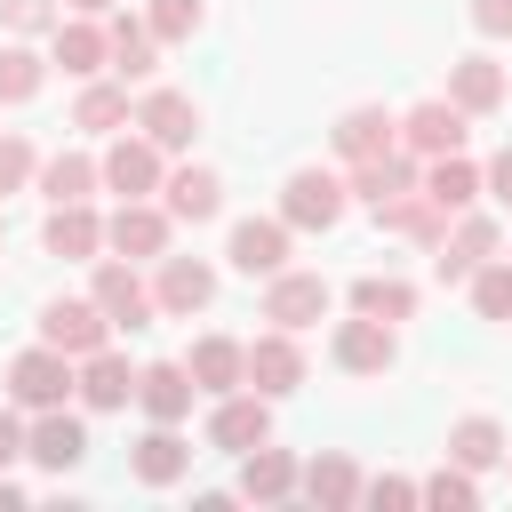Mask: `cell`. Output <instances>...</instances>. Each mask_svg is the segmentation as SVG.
Here are the masks:
<instances>
[{
	"mask_svg": "<svg viewBox=\"0 0 512 512\" xmlns=\"http://www.w3.org/2000/svg\"><path fill=\"white\" fill-rule=\"evenodd\" d=\"M96 176H104V192H112V200H160L168 152H160L144 128H136V136H128V128H112V144L96 152Z\"/></svg>",
	"mask_w": 512,
	"mask_h": 512,
	"instance_id": "6da1fadb",
	"label": "cell"
},
{
	"mask_svg": "<svg viewBox=\"0 0 512 512\" xmlns=\"http://www.w3.org/2000/svg\"><path fill=\"white\" fill-rule=\"evenodd\" d=\"M344 208H352L344 168H296V176L280 184V224H288V232H336Z\"/></svg>",
	"mask_w": 512,
	"mask_h": 512,
	"instance_id": "7a4b0ae2",
	"label": "cell"
},
{
	"mask_svg": "<svg viewBox=\"0 0 512 512\" xmlns=\"http://www.w3.org/2000/svg\"><path fill=\"white\" fill-rule=\"evenodd\" d=\"M496 248H504V224L472 200V208H456V216H448V232H440V248H432V280H440V288H448V280L464 288V280H472V264H488Z\"/></svg>",
	"mask_w": 512,
	"mask_h": 512,
	"instance_id": "3957f363",
	"label": "cell"
},
{
	"mask_svg": "<svg viewBox=\"0 0 512 512\" xmlns=\"http://www.w3.org/2000/svg\"><path fill=\"white\" fill-rule=\"evenodd\" d=\"M88 296H96V312L112 320V328H152L160 320V304H152V280L128 264V256H96V280H88Z\"/></svg>",
	"mask_w": 512,
	"mask_h": 512,
	"instance_id": "277c9868",
	"label": "cell"
},
{
	"mask_svg": "<svg viewBox=\"0 0 512 512\" xmlns=\"http://www.w3.org/2000/svg\"><path fill=\"white\" fill-rule=\"evenodd\" d=\"M0 392L32 416V408H56V400H72V360L56 352V344H24L16 360H8V376H0Z\"/></svg>",
	"mask_w": 512,
	"mask_h": 512,
	"instance_id": "5b68a950",
	"label": "cell"
},
{
	"mask_svg": "<svg viewBox=\"0 0 512 512\" xmlns=\"http://www.w3.org/2000/svg\"><path fill=\"white\" fill-rule=\"evenodd\" d=\"M24 456L40 464V472H72V464H88V416L80 408H32L24 416Z\"/></svg>",
	"mask_w": 512,
	"mask_h": 512,
	"instance_id": "8992f818",
	"label": "cell"
},
{
	"mask_svg": "<svg viewBox=\"0 0 512 512\" xmlns=\"http://www.w3.org/2000/svg\"><path fill=\"white\" fill-rule=\"evenodd\" d=\"M168 232H176V216H168L160 200H120V208L104 216V248L128 256V264H160V256H168Z\"/></svg>",
	"mask_w": 512,
	"mask_h": 512,
	"instance_id": "52a82bcc",
	"label": "cell"
},
{
	"mask_svg": "<svg viewBox=\"0 0 512 512\" xmlns=\"http://www.w3.org/2000/svg\"><path fill=\"white\" fill-rule=\"evenodd\" d=\"M328 304H336V288L320 280V272H296V264H280L272 280H264V320L272 328H312V320H328Z\"/></svg>",
	"mask_w": 512,
	"mask_h": 512,
	"instance_id": "ba28073f",
	"label": "cell"
},
{
	"mask_svg": "<svg viewBox=\"0 0 512 512\" xmlns=\"http://www.w3.org/2000/svg\"><path fill=\"white\" fill-rule=\"evenodd\" d=\"M40 344H56L64 360H88L112 344V320L96 312V296H56V304H40Z\"/></svg>",
	"mask_w": 512,
	"mask_h": 512,
	"instance_id": "9c48e42d",
	"label": "cell"
},
{
	"mask_svg": "<svg viewBox=\"0 0 512 512\" xmlns=\"http://www.w3.org/2000/svg\"><path fill=\"white\" fill-rule=\"evenodd\" d=\"M328 360H336L344 376H384V368L400 360V328H392V320H368V312H352V320H336V336H328Z\"/></svg>",
	"mask_w": 512,
	"mask_h": 512,
	"instance_id": "30bf717a",
	"label": "cell"
},
{
	"mask_svg": "<svg viewBox=\"0 0 512 512\" xmlns=\"http://www.w3.org/2000/svg\"><path fill=\"white\" fill-rule=\"evenodd\" d=\"M288 248H296V232L280 224V208H272V216H240L232 240H224V264L248 272V280H272V272L288 264Z\"/></svg>",
	"mask_w": 512,
	"mask_h": 512,
	"instance_id": "8fae6325",
	"label": "cell"
},
{
	"mask_svg": "<svg viewBox=\"0 0 512 512\" xmlns=\"http://www.w3.org/2000/svg\"><path fill=\"white\" fill-rule=\"evenodd\" d=\"M152 304H160V320H192V312H208V304H216V264H208V256H160V272H152Z\"/></svg>",
	"mask_w": 512,
	"mask_h": 512,
	"instance_id": "7c38bea8",
	"label": "cell"
},
{
	"mask_svg": "<svg viewBox=\"0 0 512 512\" xmlns=\"http://www.w3.org/2000/svg\"><path fill=\"white\" fill-rule=\"evenodd\" d=\"M72 400L88 408V416H112V408H128L136 400V360L128 352H88V360H72Z\"/></svg>",
	"mask_w": 512,
	"mask_h": 512,
	"instance_id": "4fadbf2b",
	"label": "cell"
},
{
	"mask_svg": "<svg viewBox=\"0 0 512 512\" xmlns=\"http://www.w3.org/2000/svg\"><path fill=\"white\" fill-rule=\"evenodd\" d=\"M256 440H272V400L264 392H216V408H208V448H224V456H248Z\"/></svg>",
	"mask_w": 512,
	"mask_h": 512,
	"instance_id": "5bb4252c",
	"label": "cell"
},
{
	"mask_svg": "<svg viewBox=\"0 0 512 512\" xmlns=\"http://www.w3.org/2000/svg\"><path fill=\"white\" fill-rule=\"evenodd\" d=\"M240 360H248V392H264V400H280V392L304 384V344H296V328H264L256 344H240Z\"/></svg>",
	"mask_w": 512,
	"mask_h": 512,
	"instance_id": "9a60e30c",
	"label": "cell"
},
{
	"mask_svg": "<svg viewBox=\"0 0 512 512\" xmlns=\"http://www.w3.org/2000/svg\"><path fill=\"white\" fill-rule=\"evenodd\" d=\"M48 64H56V72H72V80H96V72H112L104 16H56V32H48Z\"/></svg>",
	"mask_w": 512,
	"mask_h": 512,
	"instance_id": "2e32d148",
	"label": "cell"
},
{
	"mask_svg": "<svg viewBox=\"0 0 512 512\" xmlns=\"http://www.w3.org/2000/svg\"><path fill=\"white\" fill-rule=\"evenodd\" d=\"M128 128H144L160 152H192V136H200V104H192L184 88H144Z\"/></svg>",
	"mask_w": 512,
	"mask_h": 512,
	"instance_id": "e0dca14e",
	"label": "cell"
},
{
	"mask_svg": "<svg viewBox=\"0 0 512 512\" xmlns=\"http://www.w3.org/2000/svg\"><path fill=\"white\" fill-rule=\"evenodd\" d=\"M464 112L448 104V96H424V104H408L400 112V152H416V160H440V152H464Z\"/></svg>",
	"mask_w": 512,
	"mask_h": 512,
	"instance_id": "ac0fdd59",
	"label": "cell"
},
{
	"mask_svg": "<svg viewBox=\"0 0 512 512\" xmlns=\"http://www.w3.org/2000/svg\"><path fill=\"white\" fill-rule=\"evenodd\" d=\"M416 176H424V160H416V152H400V144H392V152H376V160H352V168H344V184H352V200H360L368 216H376V208H392L400 192H416Z\"/></svg>",
	"mask_w": 512,
	"mask_h": 512,
	"instance_id": "d6986e66",
	"label": "cell"
},
{
	"mask_svg": "<svg viewBox=\"0 0 512 512\" xmlns=\"http://www.w3.org/2000/svg\"><path fill=\"white\" fill-rule=\"evenodd\" d=\"M464 120H488V112H504V96H512V80H504V64L496 56H456L448 64V88H440Z\"/></svg>",
	"mask_w": 512,
	"mask_h": 512,
	"instance_id": "ffe728a7",
	"label": "cell"
},
{
	"mask_svg": "<svg viewBox=\"0 0 512 512\" xmlns=\"http://www.w3.org/2000/svg\"><path fill=\"white\" fill-rule=\"evenodd\" d=\"M40 248H48V256H72V264H96V256H104V216H96V200H56L48 224H40Z\"/></svg>",
	"mask_w": 512,
	"mask_h": 512,
	"instance_id": "44dd1931",
	"label": "cell"
},
{
	"mask_svg": "<svg viewBox=\"0 0 512 512\" xmlns=\"http://www.w3.org/2000/svg\"><path fill=\"white\" fill-rule=\"evenodd\" d=\"M192 368L184 360H144L136 368V408H144V424H184L192 416Z\"/></svg>",
	"mask_w": 512,
	"mask_h": 512,
	"instance_id": "7402d4cb",
	"label": "cell"
},
{
	"mask_svg": "<svg viewBox=\"0 0 512 512\" xmlns=\"http://www.w3.org/2000/svg\"><path fill=\"white\" fill-rule=\"evenodd\" d=\"M328 144H336V160H344V168H352V160H376V152H392V144H400V112H384V104H352V112H336Z\"/></svg>",
	"mask_w": 512,
	"mask_h": 512,
	"instance_id": "603a6c76",
	"label": "cell"
},
{
	"mask_svg": "<svg viewBox=\"0 0 512 512\" xmlns=\"http://www.w3.org/2000/svg\"><path fill=\"white\" fill-rule=\"evenodd\" d=\"M160 208H168L176 224H208V216L224 208V176H216L208 160H184V168L160 176Z\"/></svg>",
	"mask_w": 512,
	"mask_h": 512,
	"instance_id": "cb8c5ba5",
	"label": "cell"
},
{
	"mask_svg": "<svg viewBox=\"0 0 512 512\" xmlns=\"http://www.w3.org/2000/svg\"><path fill=\"white\" fill-rule=\"evenodd\" d=\"M128 472H136L144 488H176V480L192 472V440H184V424H144V440L128 448Z\"/></svg>",
	"mask_w": 512,
	"mask_h": 512,
	"instance_id": "d4e9b609",
	"label": "cell"
},
{
	"mask_svg": "<svg viewBox=\"0 0 512 512\" xmlns=\"http://www.w3.org/2000/svg\"><path fill=\"white\" fill-rule=\"evenodd\" d=\"M296 496H312L320 512H352L360 504V464L344 448H320L312 464H296Z\"/></svg>",
	"mask_w": 512,
	"mask_h": 512,
	"instance_id": "484cf974",
	"label": "cell"
},
{
	"mask_svg": "<svg viewBox=\"0 0 512 512\" xmlns=\"http://www.w3.org/2000/svg\"><path fill=\"white\" fill-rule=\"evenodd\" d=\"M232 496H248V504H288V496H296V456H288V448H272V440H256V448L240 456Z\"/></svg>",
	"mask_w": 512,
	"mask_h": 512,
	"instance_id": "4316f807",
	"label": "cell"
},
{
	"mask_svg": "<svg viewBox=\"0 0 512 512\" xmlns=\"http://www.w3.org/2000/svg\"><path fill=\"white\" fill-rule=\"evenodd\" d=\"M104 40H112V80H152V72H160V40H152L144 16L104 8Z\"/></svg>",
	"mask_w": 512,
	"mask_h": 512,
	"instance_id": "83f0119b",
	"label": "cell"
},
{
	"mask_svg": "<svg viewBox=\"0 0 512 512\" xmlns=\"http://www.w3.org/2000/svg\"><path fill=\"white\" fill-rule=\"evenodd\" d=\"M504 448H512V432H504L488 408H472V416H456V424H448V464H464V472H496V464H504Z\"/></svg>",
	"mask_w": 512,
	"mask_h": 512,
	"instance_id": "f1b7e54d",
	"label": "cell"
},
{
	"mask_svg": "<svg viewBox=\"0 0 512 512\" xmlns=\"http://www.w3.org/2000/svg\"><path fill=\"white\" fill-rule=\"evenodd\" d=\"M184 368H192V384L216 400V392H240L248 384V360H240V336H192V352H184Z\"/></svg>",
	"mask_w": 512,
	"mask_h": 512,
	"instance_id": "f546056e",
	"label": "cell"
},
{
	"mask_svg": "<svg viewBox=\"0 0 512 512\" xmlns=\"http://www.w3.org/2000/svg\"><path fill=\"white\" fill-rule=\"evenodd\" d=\"M32 184H40V200H48V208H56V200H96V192H104L96 152H48V160L32 168Z\"/></svg>",
	"mask_w": 512,
	"mask_h": 512,
	"instance_id": "4dcf8cb0",
	"label": "cell"
},
{
	"mask_svg": "<svg viewBox=\"0 0 512 512\" xmlns=\"http://www.w3.org/2000/svg\"><path fill=\"white\" fill-rule=\"evenodd\" d=\"M136 120V104H128V80H80V104H72V128H88V136H112V128H128Z\"/></svg>",
	"mask_w": 512,
	"mask_h": 512,
	"instance_id": "1f68e13d",
	"label": "cell"
},
{
	"mask_svg": "<svg viewBox=\"0 0 512 512\" xmlns=\"http://www.w3.org/2000/svg\"><path fill=\"white\" fill-rule=\"evenodd\" d=\"M416 184H424V200H432L440 216H456V208H472V200H480V168H472L464 152L424 160V176H416Z\"/></svg>",
	"mask_w": 512,
	"mask_h": 512,
	"instance_id": "d6a6232c",
	"label": "cell"
},
{
	"mask_svg": "<svg viewBox=\"0 0 512 512\" xmlns=\"http://www.w3.org/2000/svg\"><path fill=\"white\" fill-rule=\"evenodd\" d=\"M352 312H368V320H416V280H400V272H360L352 280Z\"/></svg>",
	"mask_w": 512,
	"mask_h": 512,
	"instance_id": "836d02e7",
	"label": "cell"
},
{
	"mask_svg": "<svg viewBox=\"0 0 512 512\" xmlns=\"http://www.w3.org/2000/svg\"><path fill=\"white\" fill-rule=\"evenodd\" d=\"M376 224H384V232H400V240H416V248H440V232H448V216L424 200V184H416V192H400L392 208H376Z\"/></svg>",
	"mask_w": 512,
	"mask_h": 512,
	"instance_id": "e575fe53",
	"label": "cell"
},
{
	"mask_svg": "<svg viewBox=\"0 0 512 512\" xmlns=\"http://www.w3.org/2000/svg\"><path fill=\"white\" fill-rule=\"evenodd\" d=\"M40 80H48V56H40L32 40H8V48H0V104H32Z\"/></svg>",
	"mask_w": 512,
	"mask_h": 512,
	"instance_id": "d590c367",
	"label": "cell"
},
{
	"mask_svg": "<svg viewBox=\"0 0 512 512\" xmlns=\"http://www.w3.org/2000/svg\"><path fill=\"white\" fill-rule=\"evenodd\" d=\"M472 312L480 320H512V256H488V264H472Z\"/></svg>",
	"mask_w": 512,
	"mask_h": 512,
	"instance_id": "8d00e7d4",
	"label": "cell"
},
{
	"mask_svg": "<svg viewBox=\"0 0 512 512\" xmlns=\"http://www.w3.org/2000/svg\"><path fill=\"white\" fill-rule=\"evenodd\" d=\"M416 504H456V512H472V504H480V472H464V464H440L432 480H416Z\"/></svg>",
	"mask_w": 512,
	"mask_h": 512,
	"instance_id": "74e56055",
	"label": "cell"
},
{
	"mask_svg": "<svg viewBox=\"0 0 512 512\" xmlns=\"http://www.w3.org/2000/svg\"><path fill=\"white\" fill-rule=\"evenodd\" d=\"M56 16H64V0H0L8 40H40V32H56Z\"/></svg>",
	"mask_w": 512,
	"mask_h": 512,
	"instance_id": "f35d334b",
	"label": "cell"
},
{
	"mask_svg": "<svg viewBox=\"0 0 512 512\" xmlns=\"http://www.w3.org/2000/svg\"><path fill=\"white\" fill-rule=\"evenodd\" d=\"M144 24H152V40L168 48V40H192L200 32V0H152L144 8Z\"/></svg>",
	"mask_w": 512,
	"mask_h": 512,
	"instance_id": "ab89813d",
	"label": "cell"
},
{
	"mask_svg": "<svg viewBox=\"0 0 512 512\" xmlns=\"http://www.w3.org/2000/svg\"><path fill=\"white\" fill-rule=\"evenodd\" d=\"M32 168H40L32 136H24V128H0V192H24V184H32Z\"/></svg>",
	"mask_w": 512,
	"mask_h": 512,
	"instance_id": "60d3db41",
	"label": "cell"
},
{
	"mask_svg": "<svg viewBox=\"0 0 512 512\" xmlns=\"http://www.w3.org/2000/svg\"><path fill=\"white\" fill-rule=\"evenodd\" d=\"M360 504H416V480H400V472H376V480H360Z\"/></svg>",
	"mask_w": 512,
	"mask_h": 512,
	"instance_id": "b9f144b4",
	"label": "cell"
},
{
	"mask_svg": "<svg viewBox=\"0 0 512 512\" xmlns=\"http://www.w3.org/2000/svg\"><path fill=\"white\" fill-rule=\"evenodd\" d=\"M480 200H496V208H512V144L480 168Z\"/></svg>",
	"mask_w": 512,
	"mask_h": 512,
	"instance_id": "7bdbcfd3",
	"label": "cell"
},
{
	"mask_svg": "<svg viewBox=\"0 0 512 512\" xmlns=\"http://www.w3.org/2000/svg\"><path fill=\"white\" fill-rule=\"evenodd\" d=\"M472 32L480 40H512V0H472Z\"/></svg>",
	"mask_w": 512,
	"mask_h": 512,
	"instance_id": "ee69618b",
	"label": "cell"
},
{
	"mask_svg": "<svg viewBox=\"0 0 512 512\" xmlns=\"http://www.w3.org/2000/svg\"><path fill=\"white\" fill-rule=\"evenodd\" d=\"M16 456H24V408L8 400V408H0V472H8Z\"/></svg>",
	"mask_w": 512,
	"mask_h": 512,
	"instance_id": "f6af8a7d",
	"label": "cell"
},
{
	"mask_svg": "<svg viewBox=\"0 0 512 512\" xmlns=\"http://www.w3.org/2000/svg\"><path fill=\"white\" fill-rule=\"evenodd\" d=\"M16 504H24V480H8V472H0V512H16Z\"/></svg>",
	"mask_w": 512,
	"mask_h": 512,
	"instance_id": "bcb514c9",
	"label": "cell"
},
{
	"mask_svg": "<svg viewBox=\"0 0 512 512\" xmlns=\"http://www.w3.org/2000/svg\"><path fill=\"white\" fill-rule=\"evenodd\" d=\"M64 8H72V16H104L112 0H64Z\"/></svg>",
	"mask_w": 512,
	"mask_h": 512,
	"instance_id": "7dc6e473",
	"label": "cell"
},
{
	"mask_svg": "<svg viewBox=\"0 0 512 512\" xmlns=\"http://www.w3.org/2000/svg\"><path fill=\"white\" fill-rule=\"evenodd\" d=\"M504 472H512V448H504Z\"/></svg>",
	"mask_w": 512,
	"mask_h": 512,
	"instance_id": "c3c4849f",
	"label": "cell"
},
{
	"mask_svg": "<svg viewBox=\"0 0 512 512\" xmlns=\"http://www.w3.org/2000/svg\"><path fill=\"white\" fill-rule=\"evenodd\" d=\"M0 232H8V224H0Z\"/></svg>",
	"mask_w": 512,
	"mask_h": 512,
	"instance_id": "681fc988",
	"label": "cell"
}]
</instances>
